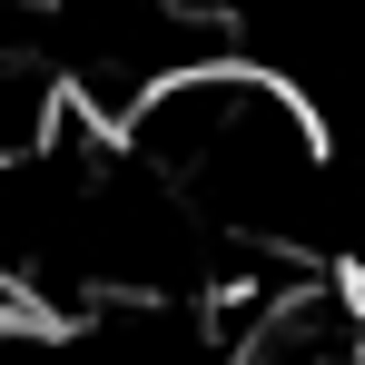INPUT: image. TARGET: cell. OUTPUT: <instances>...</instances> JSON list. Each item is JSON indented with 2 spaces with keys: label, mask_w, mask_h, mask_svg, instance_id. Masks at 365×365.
I'll use <instances>...</instances> for the list:
<instances>
[{
  "label": "cell",
  "mask_w": 365,
  "mask_h": 365,
  "mask_svg": "<svg viewBox=\"0 0 365 365\" xmlns=\"http://www.w3.org/2000/svg\"><path fill=\"white\" fill-rule=\"evenodd\" d=\"M119 148L158 187H178L187 217L237 257L316 247L336 217V148L316 109L247 60H197L168 89H148L119 119Z\"/></svg>",
  "instance_id": "cell-1"
}]
</instances>
